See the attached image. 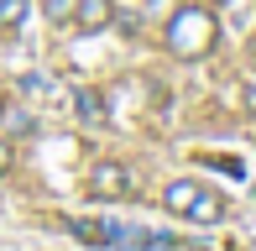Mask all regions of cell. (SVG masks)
<instances>
[{
  "mask_svg": "<svg viewBox=\"0 0 256 251\" xmlns=\"http://www.w3.org/2000/svg\"><path fill=\"white\" fill-rule=\"evenodd\" d=\"M162 37H168L172 58H204V52H214V42H220L214 6H178Z\"/></svg>",
  "mask_w": 256,
  "mask_h": 251,
  "instance_id": "6da1fadb",
  "label": "cell"
},
{
  "mask_svg": "<svg viewBox=\"0 0 256 251\" xmlns=\"http://www.w3.org/2000/svg\"><path fill=\"white\" fill-rule=\"evenodd\" d=\"M84 194L89 199H120V194H131V173L120 162H94L84 173Z\"/></svg>",
  "mask_w": 256,
  "mask_h": 251,
  "instance_id": "7a4b0ae2",
  "label": "cell"
},
{
  "mask_svg": "<svg viewBox=\"0 0 256 251\" xmlns=\"http://www.w3.org/2000/svg\"><path fill=\"white\" fill-rule=\"evenodd\" d=\"M68 21H74L84 37H100V32L115 21V0H74V16Z\"/></svg>",
  "mask_w": 256,
  "mask_h": 251,
  "instance_id": "3957f363",
  "label": "cell"
},
{
  "mask_svg": "<svg viewBox=\"0 0 256 251\" xmlns=\"http://www.w3.org/2000/svg\"><path fill=\"white\" fill-rule=\"evenodd\" d=\"M68 230H74L84 246H120L126 241V225H115V220H74Z\"/></svg>",
  "mask_w": 256,
  "mask_h": 251,
  "instance_id": "277c9868",
  "label": "cell"
},
{
  "mask_svg": "<svg viewBox=\"0 0 256 251\" xmlns=\"http://www.w3.org/2000/svg\"><path fill=\"white\" fill-rule=\"evenodd\" d=\"M74 116L84 120V126H104V120H110L104 94H100V89H78V94H74Z\"/></svg>",
  "mask_w": 256,
  "mask_h": 251,
  "instance_id": "5b68a950",
  "label": "cell"
},
{
  "mask_svg": "<svg viewBox=\"0 0 256 251\" xmlns=\"http://www.w3.org/2000/svg\"><path fill=\"white\" fill-rule=\"evenodd\" d=\"M199 188H204V184H194V178H172V184L162 188V204H168L172 214H188V204L199 199Z\"/></svg>",
  "mask_w": 256,
  "mask_h": 251,
  "instance_id": "8992f818",
  "label": "cell"
},
{
  "mask_svg": "<svg viewBox=\"0 0 256 251\" xmlns=\"http://www.w3.org/2000/svg\"><path fill=\"white\" fill-rule=\"evenodd\" d=\"M188 220H199V225H214V220H225V194H214V188H199V199L188 204Z\"/></svg>",
  "mask_w": 256,
  "mask_h": 251,
  "instance_id": "52a82bcc",
  "label": "cell"
},
{
  "mask_svg": "<svg viewBox=\"0 0 256 251\" xmlns=\"http://www.w3.org/2000/svg\"><path fill=\"white\" fill-rule=\"evenodd\" d=\"M26 16H32V0H0V32L6 37H16L26 26Z\"/></svg>",
  "mask_w": 256,
  "mask_h": 251,
  "instance_id": "ba28073f",
  "label": "cell"
},
{
  "mask_svg": "<svg viewBox=\"0 0 256 251\" xmlns=\"http://www.w3.org/2000/svg\"><path fill=\"white\" fill-rule=\"evenodd\" d=\"M0 126H6V136H26L32 131V116L16 110V105H6V110H0Z\"/></svg>",
  "mask_w": 256,
  "mask_h": 251,
  "instance_id": "9c48e42d",
  "label": "cell"
},
{
  "mask_svg": "<svg viewBox=\"0 0 256 251\" xmlns=\"http://www.w3.org/2000/svg\"><path fill=\"white\" fill-rule=\"evenodd\" d=\"M74 16V0H48V21H68Z\"/></svg>",
  "mask_w": 256,
  "mask_h": 251,
  "instance_id": "30bf717a",
  "label": "cell"
},
{
  "mask_svg": "<svg viewBox=\"0 0 256 251\" xmlns=\"http://www.w3.org/2000/svg\"><path fill=\"white\" fill-rule=\"evenodd\" d=\"M10 168V142H0V173Z\"/></svg>",
  "mask_w": 256,
  "mask_h": 251,
  "instance_id": "8fae6325",
  "label": "cell"
},
{
  "mask_svg": "<svg viewBox=\"0 0 256 251\" xmlns=\"http://www.w3.org/2000/svg\"><path fill=\"white\" fill-rule=\"evenodd\" d=\"M209 6H214V10H220V6H230V0H209Z\"/></svg>",
  "mask_w": 256,
  "mask_h": 251,
  "instance_id": "7c38bea8",
  "label": "cell"
},
{
  "mask_svg": "<svg viewBox=\"0 0 256 251\" xmlns=\"http://www.w3.org/2000/svg\"><path fill=\"white\" fill-rule=\"evenodd\" d=\"M0 110H6V94H0Z\"/></svg>",
  "mask_w": 256,
  "mask_h": 251,
  "instance_id": "4fadbf2b",
  "label": "cell"
}]
</instances>
